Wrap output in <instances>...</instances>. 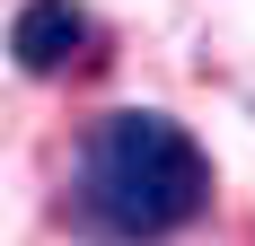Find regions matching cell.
Returning a JSON list of instances; mask_svg holds the SVG:
<instances>
[{
	"mask_svg": "<svg viewBox=\"0 0 255 246\" xmlns=\"http://www.w3.org/2000/svg\"><path fill=\"white\" fill-rule=\"evenodd\" d=\"M88 44H97V18L79 9V0H26L18 18H9V62H18L26 79H62L88 62Z\"/></svg>",
	"mask_w": 255,
	"mask_h": 246,
	"instance_id": "cell-2",
	"label": "cell"
},
{
	"mask_svg": "<svg viewBox=\"0 0 255 246\" xmlns=\"http://www.w3.org/2000/svg\"><path fill=\"white\" fill-rule=\"evenodd\" d=\"M211 211V149L167 106H115L79 132L62 220L88 246H167Z\"/></svg>",
	"mask_w": 255,
	"mask_h": 246,
	"instance_id": "cell-1",
	"label": "cell"
}]
</instances>
